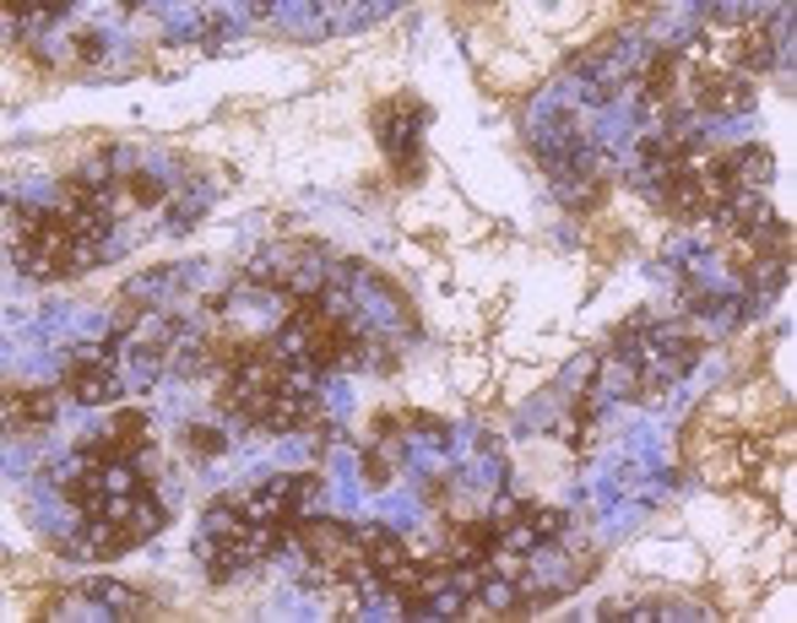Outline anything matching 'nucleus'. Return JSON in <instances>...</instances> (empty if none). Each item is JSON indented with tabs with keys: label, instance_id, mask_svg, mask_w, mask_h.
I'll use <instances>...</instances> for the list:
<instances>
[{
	"label": "nucleus",
	"instance_id": "f257e3e1",
	"mask_svg": "<svg viewBox=\"0 0 797 623\" xmlns=\"http://www.w3.org/2000/svg\"><path fill=\"white\" fill-rule=\"evenodd\" d=\"M66 390L77 396V401H87V407H98V401H115L120 396V379H115V358L109 353H93V348H82V353H71L66 358Z\"/></svg>",
	"mask_w": 797,
	"mask_h": 623
},
{
	"label": "nucleus",
	"instance_id": "f03ea898",
	"mask_svg": "<svg viewBox=\"0 0 797 623\" xmlns=\"http://www.w3.org/2000/svg\"><path fill=\"white\" fill-rule=\"evenodd\" d=\"M500 553V526L494 520H461L450 526V559L456 564H489Z\"/></svg>",
	"mask_w": 797,
	"mask_h": 623
},
{
	"label": "nucleus",
	"instance_id": "7ed1b4c3",
	"mask_svg": "<svg viewBox=\"0 0 797 623\" xmlns=\"http://www.w3.org/2000/svg\"><path fill=\"white\" fill-rule=\"evenodd\" d=\"M359 548H364V569L370 575H391L397 564H407V542L386 526H364L359 531Z\"/></svg>",
	"mask_w": 797,
	"mask_h": 623
},
{
	"label": "nucleus",
	"instance_id": "20e7f679",
	"mask_svg": "<svg viewBox=\"0 0 797 623\" xmlns=\"http://www.w3.org/2000/svg\"><path fill=\"white\" fill-rule=\"evenodd\" d=\"M55 390H5V423L11 428H44L55 418Z\"/></svg>",
	"mask_w": 797,
	"mask_h": 623
},
{
	"label": "nucleus",
	"instance_id": "39448f33",
	"mask_svg": "<svg viewBox=\"0 0 797 623\" xmlns=\"http://www.w3.org/2000/svg\"><path fill=\"white\" fill-rule=\"evenodd\" d=\"M564 526H570V515H564V509H537V504H531V515H527V537H531V542H542V548H548V542H559V537H564Z\"/></svg>",
	"mask_w": 797,
	"mask_h": 623
},
{
	"label": "nucleus",
	"instance_id": "423d86ee",
	"mask_svg": "<svg viewBox=\"0 0 797 623\" xmlns=\"http://www.w3.org/2000/svg\"><path fill=\"white\" fill-rule=\"evenodd\" d=\"M185 445H190L196 456H223V445H228V439H223L218 428H201V423H190V428H185Z\"/></svg>",
	"mask_w": 797,
	"mask_h": 623
},
{
	"label": "nucleus",
	"instance_id": "0eeeda50",
	"mask_svg": "<svg viewBox=\"0 0 797 623\" xmlns=\"http://www.w3.org/2000/svg\"><path fill=\"white\" fill-rule=\"evenodd\" d=\"M364 478L380 489V483H391V461H386V439H375V445H364Z\"/></svg>",
	"mask_w": 797,
	"mask_h": 623
},
{
	"label": "nucleus",
	"instance_id": "6e6552de",
	"mask_svg": "<svg viewBox=\"0 0 797 623\" xmlns=\"http://www.w3.org/2000/svg\"><path fill=\"white\" fill-rule=\"evenodd\" d=\"M115 439H126L131 450H141V445H146V418H141V412H120V418H115Z\"/></svg>",
	"mask_w": 797,
	"mask_h": 623
}]
</instances>
